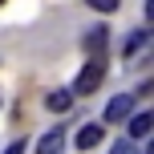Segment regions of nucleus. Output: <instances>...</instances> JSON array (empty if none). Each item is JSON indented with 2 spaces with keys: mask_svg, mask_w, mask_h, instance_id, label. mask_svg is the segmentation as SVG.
<instances>
[{
  "mask_svg": "<svg viewBox=\"0 0 154 154\" xmlns=\"http://www.w3.org/2000/svg\"><path fill=\"white\" fill-rule=\"evenodd\" d=\"M106 81V61L101 57H93V61H85V69L77 73L73 81V93H81V97H89V93H97V85Z\"/></svg>",
  "mask_w": 154,
  "mask_h": 154,
  "instance_id": "obj_1",
  "label": "nucleus"
},
{
  "mask_svg": "<svg viewBox=\"0 0 154 154\" xmlns=\"http://www.w3.org/2000/svg\"><path fill=\"white\" fill-rule=\"evenodd\" d=\"M130 109H134V97L130 93H118V97H109V106H106V122H126Z\"/></svg>",
  "mask_w": 154,
  "mask_h": 154,
  "instance_id": "obj_2",
  "label": "nucleus"
},
{
  "mask_svg": "<svg viewBox=\"0 0 154 154\" xmlns=\"http://www.w3.org/2000/svg\"><path fill=\"white\" fill-rule=\"evenodd\" d=\"M101 122H89V126H81V130H77V146L81 150H93V146H101Z\"/></svg>",
  "mask_w": 154,
  "mask_h": 154,
  "instance_id": "obj_3",
  "label": "nucleus"
},
{
  "mask_svg": "<svg viewBox=\"0 0 154 154\" xmlns=\"http://www.w3.org/2000/svg\"><path fill=\"white\" fill-rule=\"evenodd\" d=\"M45 106L53 109V114H69V106H73V89H53L45 97Z\"/></svg>",
  "mask_w": 154,
  "mask_h": 154,
  "instance_id": "obj_4",
  "label": "nucleus"
},
{
  "mask_svg": "<svg viewBox=\"0 0 154 154\" xmlns=\"http://www.w3.org/2000/svg\"><path fill=\"white\" fill-rule=\"evenodd\" d=\"M61 150H65V134L61 130H49L45 138L37 142V154H61Z\"/></svg>",
  "mask_w": 154,
  "mask_h": 154,
  "instance_id": "obj_5",
  "label": "nucleus"
},
{
  "mask_svg": "<svg viewBox=\"0 0 154 154\" xmlns=\"http://www.w3.org/2000/svg\"><path fill=\"white\" fill-rule=\"evenodd\" d=\"M154 130V114H134L130 118V138H146Z\"/></svg>",
  "mask_w": 154,
  "mask_h": 154,
  "instance_id": "obj_6",
  "label": "nucleus"
},
{
  "mask_svg": "<svg viewBox=\"0 0 154 154\" xmlns=\"http://www.w3.org/2000/svg\"><path fill=\"white\" fill-rule=\"evenodd\" d=\"M146 41H150V32H146V29L130 32V37H126V45H122V57H134V53H138L142 45H146Z\"/></svg>",
  "mask_w": 154,
  "mask_h": 154,
  "instance_id": "obj_7",
  "label": "nucleus"
},
{
  "mask_svg": "<svg viewBox=\"0 0 154 154\" xmlns=\"http://www.w3.org/2000/svg\"><path fill=\"white\" fill-rule=\"evenodd\" d=\"M85 49H89L93 57H101V49H106V29H93L89 37H85Z\"/></svg>",
  "mask_w": 154,
  "mask_h": 154,
  "instance_id": "obj_8",
  "label": "nucleus"
},
{
  "mask_svg": "<svg viewBox=\"0 0 154 154\" xmlns=\"http://www.w3.org/2000/svg\"><path fill=\"white\" fill-rule=\"evenodd\" d=\"M118 4H122V0H89V8H93V12H114Z\"/></svg>",
  "mask_w": 154,
  "mask_h": 154,
  "instance_id": "obj_9",
  "label": "nucleus"
},
{
  "mask_svg": "<svg viewBox=\"0 0 154 154\" xmlns=\"http://www.w3.org/2000/svg\"><path fill=\"white\" fill-rule=\"evenodd\" d=\"M114 154H138V146H134V142H118Z\"/></svg>",
  "mask_w": 154,
  "mask_h": 154,
  "instance_id": "obj_10",
  "label": "nucleus"
},
{
  "mask_svg": "<svg viewBox=\"0 0 154 154\" xmlns=\"http://www.w3.org/2000/svg\"><path fill=\"white\" fill-rule=\"evenodd\" d=\"M4 154H24V142H12V146H8Z\"/></svg>",
  "mask_w": 154,
  "mask_h": 154,
  "instance_id": "obj_11",
  "label": "nucleus"
}]
</instances>
